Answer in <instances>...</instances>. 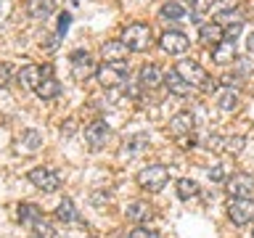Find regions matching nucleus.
I'll return each instance as SVG.
<instances>
[{"label":"nucleus","mask_w":254,"mask_h":238,"mask_svg":"<svg viewBox=\"0 0 254 238\" xmlns=\"http://www.w3.org/2000/svg\"><path fill=\"white\" fill-rule=\"evenodd\" d=\"M122 43L127 45V51H135V53L148 51L151 43H154L151 27H146V24H127L122 29Z\"/></svg>","instance_id":"1"},{"label":"nucleus","mask_w":254,"mask_h":238,"mask_svg":"<svg viewBox=\"0 0 254 238\" xmlns=\"http://www.w3.org/2000/svg\"><path fill=\"white\" fill-rule=\"evenodd\" d=\"M167 178H170V170L164 164H148L146 170H140L138 175V185L146 193H159L167 185Z\"/></svg>","instance_id":"2"},{"label":"nucleus","mask_w":254,"mask_h":238,"mask_svg":"<svg viewBox=\"0 0 254 238\" xmlns=\"http://www.w3.org/2000/svg\"><path fill=\"white\" fill-rule=\"evenodd\" d=\"M101 87H122L127 82V63L125 61H103L95 71Z\"/></svg>","instance_id":"3"},{"label":"nucleus","mask_w":254,"mask_h":238,"mask_svg":"<svg viewBox=\"0 0 254 238\" xmlns=\"http://www.w3.org/2000/svg\"><path fill=\"white\" fill-rule=\"evenodd\" d=\"M69 61H71V77H74L77 82H87V79L95 77V71H98L93 56L87 53V51H74Z\"/></svg>","instance_id":"4"},{"label":"nucleus","mask_w":254,"mask_h":238,"mask_svg":"<svg viewBox=\"0 0 254 238\" xmlns=\"http://www.w3.org/2000/svg\"><path fill=\"white\" fill-rule=\"evenodd\" d=\"M228 220L233 225H249L254 220V198H230L228 201Z\"/></svg>","instance_id":"5"},{"label":"nucleus","mask_w":254,"mask_h":238,"mask_svg":"<svg viewBox=\"0 0 254 238\" xmlns=\"http://www.w3.org/2000/svg\"><path fill=\"white\" fill-rule=\"evenodd\" d=\"M225 190L233 198H252L254 196V178L246 172H233L225 180Z\"/></svg>","instance_id":"6"},{"label":"nucleus","mask_w":254,"mask_h":238,"mask_svg":"<svg viewBox=\"0 0 254 238\" xmlns=\"http://www.w3.org/2000/svg\"><path fill=\"white\" fill-rule=\"evenodd\" d=\"M27 178H29L32 185L40 188L43 193H53V190L61 188V178H59L53 170H48V167H35V170H32Z\"/></svg>","instance_id":"7"},{"label":"nucleus","mask_w":254,"mask_h":238,"mask_svg":"<svg viewBox=\"0 0 254 238\" xmlns=\"http://www.w3.org/2000/svg\"><path fill=\"white\" fill-rule=\"evenodd\" d=\"M159 45H162V51L167 56H183L190 48V40L183 35V32L170 29V32H164V35L159 37Z\"/></svg>","instance_id":"8"},{"label":"nucleus","mask_w":254,"mask_h":238,"mask_svg":"<svg viewBox=\"0 0 254 238\" xmlns=\"http://www.w3.org/2000/svg\"><path fill=\"white\" fill-rule=\"evenodd\" d=\"M193 127H196V119L190 111H180V114H175L170 119V124H167V132L172 135L175 140L180 138H188V135H193Z\"/></svg>","instance_id":"9"},{"label":"nucleus","mask_w":254,"mask_h":238,"mask_svg":"<svg viewBox=\"0 0 254 238\" xmlns=\"http://www.w3.org/2000/svg\"><path fill=\"white\" fill-rule=\"evenodd\" d=\"M45 77H53L51 66H35V63H29V66L19 69V82L27 87V90H37V85L43 82Z\"/></svg>","instance_id":"10"},{"label":"nucleus","mask_w":254,"mask_h":238,"mask_svg":"<svg viewBox=\"0 0 254 238\" xmlns=\"http://www.w3.org/2000/svg\"><path fill=\"white\" fill-rule=\"evenodd\" d=\"M111 138V127L103 122V119H95V122H90L85 127V140L90 148H103Z\"/></svg>","instance_id":"11"},{"label":"nucleus","mask_w":254,"mask_h":238,"mask_svg":"<svg viewBox=\"0 0 254 238\" xmlns=\"http://www.w3.org/2000/svg\"><path fill=\"white\" fill-rule=\"evenodd\" d=\"M175 71H178V74L186 79L190 87H196V85H204V82H206V71L201 69V63H198V61L183 59L178 66H175Z\"/></svg>","instance_id":"12"},{"label":"nucleus","mask_w":254,"mask_h":238,"mask_svg":"<svg viewBox=\"0 0 254 238\" xmlns=\"http://www.w3.org/2000/svg\"><path fill=\"white\" fill-rule=\"evenodd\" d=\"M125 217L135 222V225H146V222L154 217V209H151L148 201H143V198H138V201H130L125 209Z\"/></svg>","instance_id":"13"},{"label":"nucleus","mask_w":254,"mask_h":238,"mask_svg":"<svg viewBox=\"0 0 254 238\" xmlns=\"http://www.w3.org/2000/svg\"><path fill=\"white\" fill-rule=\"evenodd\" d=\"M138 82H140V87H146V90H154V87H159L164 82V74L156 63H143L140 71H138Z\"/></svg>","instance_id":"14"},{"label":"nucleus","mask_w":254,"mask_h":238,"mask_svg":"<svg viewBox=\"0 0 254 238\" xmlns=\"http://www.w3.org/2000/svg\"><path fill=\"white\" fill-rule=\"evenodd\" d=\"M198 40H201L204 45H220L222 40H225V29L220 27L217 21H204L201 27H198Z\"/></svg>","instance_id":"15"},{"label":"nucleus","mask_w":254,"mask_h":238,"mask_svg":"<svg viewBox=\"0 0 254 238\" xmlns=\"http://www.w3.org/2000/svg\"><path fill=\"white\" fill-rule=\"evenodd\" d=\"M146 148H148V135H146V132H132L130 138L125 140L122 154H125L127 159H135V156H140Z\"/></svg>","instance_id":"16"},{"label":"nucleus","mask_w":254,"mask_h":238,"mask_svg":"<svg viewBox=\"0 0 254 238\" xmlns=\"http://www.w3.org/2000/svg\"><path fill=\"white\" fill-rule=\"evenodd\" d=\"M212 61L217 63V66L233 63V61H236V43H230V40H222L220 45H214V48H212Z\"/></svg>","instance_id":"17"},{"label":"nucleus","mask_w":254,"mask_h":238,"mask_svg":"<svg viewBox=\"0 0 254 238\" xmlns=\"http://www.w3.org/2000/svg\"><path fill=\"white\" fill-rule=\"evenodd\" d=\"M164 85H167V90H170L172 95H188L190 90H193V87H190L175 69H170V71L164 74Z\"/></svg>","instance_id":"18"},{"label":"nucleus","mask_w":254,"mask_h":238,"mask_svg":"<svg viewBox=\"0 0 254 238\" xmlns=\"http://www.w3.org/2000/svg\"><path fill=\"white\" fill-rule=\"evenodd\" d=\"M101 53H103V61H125L127 59V45L122 40H109V43H103Z\"/></svg>","instance_id":"19"},{"label":"nucleus","mask_w":254,"mask_h":238,"mask_svg":"<svg viewBox=\"0 0 254 238\" xmlns=\"http://www.w3.org/2000/svg\"><path fill=\"white\" fill-rule=\"evenodd\" d=\"M16 217H19L21 225L32 228L37 220H43V209H40L37 204H19V209H16Z\"/></svg>","instance_id":"20"},{"label":"nucleus","mask_w":254,"mask_h":238,"mask_svg":"<svg viewBox=\"0 0 254 238\" xmlns=\"http://www.w3.org/2000/svg\"><path fill=\"white\" fill-rule=\"evenodd\" d=\"M56 8V0H27V13L32 19H48Z\"/></svg>","instance_id":"21"},{"label":"nucleus","mask_w":254,"mask_h":238,"mask_svg":"<svg viewBox=\"0 0 254 238\" xmlns=\"http://www.w3.org/2000/svg\"><path fill=\"white\" fill-rule=\"evenodd\" d=\"M77 209H74V201L71 198H64V201L59 204V209H56V220L64 222V225H71V222H77Z\"/></svg>","instance_id":"22"},{"label":"nucleus","mask_w":254,"mask_h":238,"mask_svg":"<svg viewBox=\"0 0 254 238\" xmlns=\"http://www.w3.org/2000/svg\"><path fill=\"white\" fill-rule=\"evenodd\" d=\"M35 93H37L43 101H53L56 95L61 93V85H59V79H56V77H45L43 82L37 85V90H35Z\"/></svg>","instance_id":"23"},{"label":"nucleus","mask_w":254,"mask_h":238,"mask_svg":"<svg viewBox=\"0 0 254 238\" xmlns=\"http://www.w3.org/2000/svg\"><path fill=\"white\" fill-rule=\"evenodd\" d=\"M217 106H220V111H236L238 109V95H236L233 87H220Z\"/></svg>","instance_id":"24"},{"label":"nucleus","mask_w":254,"mask_h":238,"mask_svg":"<svg viewBox=\"0 0 254 238\" xmlns=\"http://www.w3.org/2000/svg\"><path fill=\"white\" fill-rule=\"evenodd\" d=\"M175 188H178V196L183 198V201H190V198L198 196V182L190 180V178H180Z\"/></svg>","instance_id":"25"},{"label":"nucleus","mask_w":254,"mask_h":238,"mask_svg":"<svg viewBox=\"0 0 254 238\" xmlns=\"http://www.w3.org/2000/svg\"><path fill=\"white\" fill-rule=\"evenodd\" d=\"M230 66H233V77L236 79H244V77H249L254 71V61L249 59V56H241V59L236 56V61L230 63Z\"/></svg>","instance_id":"26"},{"label":"nucleus","mask_w":254,"mask_h":238,"mask_svg":"<svg viewBox=\"0 0 254 238\" xmlns=\"http://www.w3.org/2000/svg\"><path fill=\"white\" fill-rule=\"evenodd\" d=\"M29 233H32V238H56V228L43 217V220H37L35 225L29 228Z\"/></svg>","instance_id":"27"},{"label":"nucleus","mask_w":254,"mask_h":238,"mask_svg":"<svg viewBox=\"0 0 254 238\" xmlns=\"http://www.w3.org/2000/svg\"><path fill=\"white\" fill-rule=\"evenodd\" d=\"M214 21L220 24V27H228V24H236L241 21V8H225V11H220L217 16H214Z\"/></svg>","instance_id":"28"},{"label":"nucleus","mask_w":254,"mask_h":238,"mask_svg":"<svg viewBox=\"0 0 254 238\" xmlns=\"http://www.w3.org/2000/svg\"><path fill=\"white\" fill-rule=\"evenodd\" d=\"M246 146V138H241V135H236V138H222V151L230 156H238Z\"/></svg>","instance_id":"29"},{"label":"nucleus","mask_w":254,"mask_h":238,"mask_svg":"<svg viewBox=\"0 0 254 238\" xmlns=\"http://www.w3.org/2000/svg\"><path fill=\"white\" fill-rule=\"evenodd\" d=\"M159 16H162V19L178 21V19H183V16H186V5H180V3H164L162 11H159Z\"/></svg>","instance_id":"30"},{"label":"nucleus","mask_w":254,"mask_h":238,"mask_svg":"<svg viewBox=\"0 0 254 238\" xmlns=\"http://www.w3.org/2000/svg\"><path fill=\"white\" fill-rule=\"evenodd\" d=\"M217 0H193V19H201L204 13H209Z\"/></svg>","instance_id":"31"},{"label":"nucleus","mask_w":254,"mask_h":238,"mask_svg":"<svg viewBox=\"0 0 254 238\" xmlns=\"http://www.w3.org/2000/svg\"><path fill=\"white\" fill-rule=\"evenodd\" d=\"M24 146L27 148H40L43 146V135H40L37 130H27L24 132Z\"/></svg>","instance_id":"32"},{"label":"nucleus","mask_w":254,"mask_h":238,"mask_svg":"<svg viewBox=\"0 0 254 238\" xmlns=\"http://www.w3.org/2000/svg\"><path fill=\"white\" fill-rule=\"evenodd\" d=\"M127 238H159V233H156V230H151V228H146V225H135Z\"/></svg>","instance_id":"33"},{"label":"nucleus","mask_w":254,"mask_h":238,"mask_svg":"<svg viewBox=\"0 0 254 238\" xmlns=\"http://www.w3.org/2000/svg\"><path fill=\"white\" fill-rule=\"evenodd\" d=\"M228 178H230V175H228L225 164H217V167H212V170H209V180L212 182H225Z\"/></svg>","instance_id":"34"},{"label":"nucleus","mask_w":254,"mask_h":238,"mask_svg":"<svg viewBox=\"0 0 254 238\" xmlns=\"http://www.w3.org/2000/svg\"><path fill=\"white\" fill-rule=\"evenodd\" d=\"M111 190H93V196H90V204L93 206H103V204H111Z\"/></svg>","instance_id":"35"},{"label":"nucleus","mask_w":254,"mask_h":238,"mask_svg":"<svg viewBox=\"0 0 254 238\" xmlns=\"http://www.w3.org/2000/svg\"><path fill=\"white\" fill-rule=\"evenodd\" d=\"M13 77V66L8 61H0V87H5Z\"/></svg>","instance_id":"36"},{"label":"nucleus","mask_w":254,"mask_h":238,"mask_svg":"<svg viewBox=\"0 0 254 238\" xmlns=\"http://www.w3.org/2000/svg\"><path fill=\"white\" fill-rule=\"evenodd\" d=\"M222 29H225V40H230V43H236V37L241 35L244 24H241V21H236V24H228V27H222Z\"/></svg>","instance_id":"37"},{"label":"nucleus","mask_w":254,"mask_h":238,"mask_svg":"<svg viewBox=\"0 0 254 238\" xmlns=\"http://www.w3.org/2000/svg\"><path fill=\"white\" fill-rule=\"evenodd\" d=\"M69 24H71V13H61V16H59V29H56V35L64 37V35H66V29H69Z\"/></svg>","instance_id":"38"},{"label":"nucleus","mask_w":254,"mask_h":238,"mask_svg":"<svg viewBox=\"0 0 254 238\" xmlns=\"http://www.w3.org/2000/svg\"><path fill=\"white\" fill-rule=\"evenodd\" d=\"M59 35H53V37H45V43H40V45H45V53H56V48H59Z\"/></svg>","instance_id":"39"},{"label":"nucleus","mask_w":254,"mask_h":238,"mask_svg":"<svg viewBox=\"0 0 254 238\" xmlns=\"http://www.w3.org/2000/svg\"><path fill=\"white\" fill-rule=\"evenodd\" d=\"M74 124H77V122H74V119H69V122H66V124H64V127H61V132H64V135H66V138H69V135H74V132H71V130H74Z\"/></svg>","instance_id":"40"},{"label":"nucleus","mask_w":254,"mask_h":238,"mask_svg":"<svg viewBox=\"0 0 254 238\" xmlns=\"http://www.w3.org/2000/svg\"><path fill=\"white\" fill-rule=\"evenodd\" d=\"M246 51H249V53H254V32H252L249 37H246Z\"/></svg>","instance_id":"41"},{"label":"nucleus","mask_w":254,"mask_h":238,"mask_svg":"<svg viewBox=\"0 0 254 238\" xmlns=\"http://www.w3.org/2000/svg\"><path fill=\"white\" fill-rule=\"evenodd\" d=\"M252 238H254V233H252Z\"/></svg>","instance_id":"42"}]
</instances>
